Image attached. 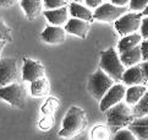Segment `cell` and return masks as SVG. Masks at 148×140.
I'll return each mask as SVG.
<instances>
[{"instance_id": "5", "label": "cell", "mask_w": 148, "mask_h": 140, "mask_svg": "<svg viewBox=\"0 0 148 140\" xmlns=\"http://www.w3.org/2000/svg\"><path fill=\"white\" fill-rule=\"evenodd\" d=\"M26 96H27V91H26L25 86L17 84L16 81L0 87V98L20 110L25 108Z\"/></svg>"}, {"instance_id": "27", "label": "cell", "mask_w": 148, "mask_h": 140, "mask_svg": "<svg viewBox=\"0 0 148 140\" xmlns=\"http://www.w3.org/2000/svg\"><path fill=\"white\" fill-rule=\"evenodd\" d=\"M42 1H43V8H44V10L58 9V8L66 6V5H67L66 0H42Z\"/></svg>"}, {"instance_id": "18", "label": "cell", "mask_w": 148, "mask_h": 140, "mask_svg": "<svg viewBox=\"0 0 148 140\" xmlns=\"http://www.w3.org/2000/svg\"><path fill=\"white\" fill-rule=\"evenodd\" d=\"M120 60L124 64L125 68H129L136 64H140L142 62V54H141V48L140 46H136L131 49L120 53Z\"/></svg>"}, {"instance_id": "12", "label": "cell", "mask_w": 148, "mask_h": 140, "mask_svg": "<svg viewBox=\"0 0 148 140\" xmlns=\"http://www.w3.org/2000/svg\"><path fill=\"white\" fill-rule=\"evenodd\" d=\"M121 80H123V82L125 85H129V86H132V85H145L147 82V80L145 78V74H143V70H142L141 63L136 64V65L129 67L127 69H125Z\"/></svg>"}, {"instance_id": "8", "label": "cell", "mask_w": 148, "mask_h": 140, "mask_svg": "<svg viewBox=\"0 0 148 140\" xmlns=\"http://www.w3.org/2000/svg\"><path fill=\"white\" fill-rule=\"evenodd\" d=\"M18 79L17 58H0V87L6 86Z\"/></svg>"}, {"instance_id": "16", "label": "cell", "mask_w": 148, "mask_h": 140, "mask_svg": "<svg viewBox=\"0 0 148 140\" xmlns=\"http://www.w3.org/2000/svg\"><path fill=\"white\" fill-rule=\"evenodd\" d=\"M20 4L29 21L36 20L43 10V1L42 0H21Z\"/></svg>"}, {"instance_id": "24", "label": "cell", "mask_w": 148, "mask_h": 140, "mask_svg": "<svg viewBox=\"0 0 148 140\" xmlns=\"http://www.w3.org/2000/svg\"><path fill=\"white\" fill-rule=\"evenodd\" d=\"M110 134L112 133H110L108 125H102V124L96 125L91 132L92 139L94 140H107L110 138Z\"/></svg>"}, {"instance_id": "17", "label": "cell", "mask_w": 148, "mask_h": 140, "mask_svg": "<svg viewBox=\"0 0 148 140\" xmlns=\"http://www.w3.org/2000/svg\"><path fill=\"white\" fill-rule=\"evenodd\" d=\"M69 12L71 14L72 17L81 19L84 21H88V22H91V21L94 20L92 10L88 6H84V5H82L78 1H72L70 5H69Z\"/></svg>"}, {"instance_id": "39", "label": "cell", "mask_w": 148, "mask_h": 140, "mask_svg": "<svg viewBox=\"0 0 148 140\" xmlns=\"http://www.w3.org/2000/svg\"><path fill=\"white\" fill-rule=\"evenodd\" d=\"M146 86H147V89H148V81H147V85H146Z\"/></svg>"}, {"instance_id": "14", "label": "cell", "mask_w": 148, "mask_h": 140, "mask_svg": "<svg viewBox=\"0 0 148 140\" xmlns=\"http://www.w3.org/2000/svg\"><path fill=\"white\" fill-rule=\"evenodd\" d=\"M127 128L134 133L136 139L148 140V114L134 118V121L127 125Z\"/></svg>"}, {"instance_id": "2", "label": "cell", "mask_w": 148, "mask_h": 140, "mask_svg": "<svg viewBox=\"0 0 148 140\" xmlns=\"http://www.w3.org/2000/svg\"><path fill=\"white\" fill-rule=\"evenodd\" d=\"M105 117H107L108 128L112 134L118 132L121 128L127 127L135 118L129 105L123 101L105 111Z\"/></svg>"}, {"instance_id": "19", "label": "cell", "mask_w": 148, "mask_h": 140, "mask_svg": "<svg viewBox=\"0 0 148 140\" xmlns=\"http://www.w3.org/2000/svg\"><path fill=\"white\" fill-rule=\"evenodd\" d=\"M147 91V86L145 85H132L125 91V102L129 106H135L138 102L142 96Z\"/></svg>"}, {"instance_id": "23", "label": "cell", "mask_w": 148, "mask_h": 140, "mask_svg": "<svg viewBox=\"0 0 148 140\" xmlns=\"http://www.w3.org/2000/svg\"><path fill=\"white\" fill-rule=\"evenodd\" d=\"M59 106H60L59 100L55 98V97H49L48 100L44 102V105L42 106L40 112L43 113L44 116H53L58 111Z\"/></svg>"}, {"instance_id": "10", "label": "cell", "mask_w": 148, "mask_h": 140, "mask_svg": "<svg viewBox=\"0 0 148 140\" xmlns=\"http://www.w3.org/2000/svg\"><path fill=\"white\" fill-rule=\"evenodd\" d=\"M44 74H45V69L39 62L33 60V59H29V58L23 59V68H22L23 81L32 82L33 80L44 76Z\"/></svg>"}, {"instance_id": "38", "label": "cell", "mask_w": 148, "mask_h": 140, "mask_svg": "<svg viewBox=\"0 0 148 140\" xmlns=\"http://www.w3.org/2000/svg\"><path fill=\"white\" fill-rule=\"evenodd\" d=\"M72 1H78V3H81L82 0H72Z\"/></svg>"}, {"instance_id": "13", "label": "cell", "mask_w": 148, "mask_h": 140, "mask_svg": "<svg viewBox=\"0 0 148 140\" xmlns=\"http://www.w3.org/2000/svg\"><path fill=\"white\" fill-rule=\"evenodd\" d=\"M64 28L67 33L75 35L77 37H80V38L84 40L88 35V31H89V22L88 21L81 20V19L72 17V19L66 21V25H65Z\"/></svg>"}, {"instance_id": "33", "label": "cell", "mask_w": 148, "mask_h": 140, "mask_svg": "<svg viewBox=\"0 0 148 140\" xmlns=\"http://www.w3.org/2000/svg\"><path fill=\"white\" fill-rule=\"evenodd\" d=\"M110 3L114 5H118V6H127L130 0H110Z\"/></svg>"}, {"instance_id": "35", "label": "cell", "mask_w": 148, "mask_h": 140, "mask_svg": "<svg viewBox=\"0 0 148 140\" xmlns=\"http://www.w3.org/2000/svg\"><path fill=\"white\" fill-rule=\"evenodd\" d=\"M141 67H142V70H143V74H145V78L148 81V60L146 62H141Z\"/></svg>"}, {"instance_id": "37", "label": "cell", "mask_w": 148, "mask_h": 140, "mask_svg": "<svg viewBox=\"0 0 148 140\" xmlns=\"http://www.w3.org/2000/svg\"><path fill=\"white\" fill-rule=\"evenodd\" d=\"M5 43H6V41L0 40V58H1V51H3V48L5 47Z\"/></svg>"}, {"instance_id": "1", "label": "cell", "mask_w": 148, "mask_h": 140, "mask_svg": "<svg viewBox=\"0 0 148 140\" xmlns=\"http://www.w3.org/2000/svg\"><path fill=\"white\" fill-rule=\"evenodd\" d=\"M87 127V116L84 110L77 106L69 108L62 121V128L59 132L61 138H73Z\"/></svg>"}, {"instance_id": "32", "label": "cell", "mask_w": 148, "mask_h": 140, "mask_svg": "<svg viewBox=\"0 0 148 140\" xmlns=\"http://www.w3.org/2000/svg\"><path fill=\"white\" fill-rule=\"evenodd\" d=\"M83 1H84V4H86V6L96 9L97 6H99V5L103 3V0H83Z\"/></svg>"}, {"instance_id": "4", "label": "cell", "mask_w": 148, "mask_h": 140, "mask_svg": "<svg viewBox=\"0 0 148 140\" xmlns=\"http://www.w3.org/2000/svg\"><path fill=\"white\" fill-rule=\"evenodd\" d=\"M114 85V80L109 76V75L103 71L102 69H98L97 71H94L88 80V92L91 94L97 101H100L103 98V96L107 94V91Z\"/></svg>"}, {"instance_id": "3", "label": "cell", "mask_w": 148, "mask_h": 140, "mask_svg": "<svg viewBox=\"0 0 148 140\" xmlns=\"http://www.w3.org/2000/svg\"><path fill=\"white\" fill-rule=\"evenodd\" d=\"M99 67L103 71L107 73L114 81H120L121 78H123L125 69H126L120 60L118 52H116V49L113 47L100 53Z\"/></svg>"}, {"instance_id": "6", "label": "cell", "mask_w": 148, "mask_h": 140, "mask_svg": "<svg viewBox=\"0 0 148 140\" xmlns=\"http://www.w3.org/2000/svg\"><path fill=\"white\" fill-rule=\"evenodd\" d=\"M129 10V6H118L112 3H102L94 9L93 11V19L103 22H112V21L118 20L120 16L126 14Z\"/></svg>"}, {"instance_id": "22", "label": "cell", "mask_w": 148, "mask_h": 140, "mask_svg": "<svg viewBox=\"0 0 148 140\" xmlns=\"http://www.w3.org/2000/svg\"><path fill=\"white\" fill-rule=\"evenodd\" d=\"M132 114H134L135 118L148 114V89H147V91L145 92V95L142 96V98L134 106Z\"/></svg>"}, {"instance_id": "21", "label": "cell", "mask_w": 148, "mask_h": 140, "mask_svg": "<svg viewBox=\"0 0 148 140\" xmlns=\"http://www.w3.org/2000/svg\"><path fill=\"white\" fill-rule=\"evenodd\" d=\"M49 91H50L49 81H48V79L44 76H42L37 80H33V81L31 82V94L37 98L44 97V96L49 94Z\"/></svg>"}, {"instance_id": "7", "label": "cell", "mask_w": 148, "mask_h": 140, "mask_svg": "<svg viewBox=\"0 0 148 140\" xmlns=\"http://www.w3.org/2000/svg\"><path fill=\"white\" fill-rule=\"evenodd\" d=\"M142 16L138 12L127 11L123 16H120L118 20H115V28L119 32V35L126 36L130 33H134L140 30Z\"/></svg>"}, {"instance_id": "31", "label": "cell", "mask_w": 148, "mask_h": 140, "mask_svg": "<svg viewBox=\"0 0 148 140\" xmlns=\"http://www.w3.org/2000/svg\"><path fill=\"white\" fill-rule=\"evenodd\" d=\"M141 54H142V62L148 60V40H142L140 43Z\"/></svg>"}, {"instance_id": "36", "label": "cell", "mask_w": 148, "mask_h": 140, "mask_svg": "<svg viewBox=\"0 0 148 140\" xmlns=\"http://www.w3.org/2000/svg\"><path fill=\"white\" fill-rule=\"evenodd\" d=\"M141 16H148V4H147V6L143 9V10H142V11L141 12H138Z\"/></svg>"}, {"instance_id": "25", "label": "cell", "mask_w": 148, "mask_h": 140, "mask_svg": "<svg viewBox=\"0 0 148 140\" xmlns=\"http://www.w3.org/2000/svg\"><path fill=\"white\" fill-rule=\"evenodd\" d=\"M113 135H114L113 137L114 140H135L136 139V137L134 135V133H132L127 127L119 129V130L115 132Z\"/></svg>"}, {"instance_id": "26", "label": "cell", "mask_w": 148, "mask_h": 140, "mask_svg": "<svg viewBox=\"0 0 148 140\" xmlns=\"http://www.w3.org/2000/svg\"><path fill=\"white\" fill-rule=\"evenodd\" d=\"M54 124H55L54 117H53V116H44L39 121L38 127H39V129H42V130L47 132V130H49V129H51L53 127H54Z\"/></svg>"}, {"instance_id": "40", "label": "cell", "mask_w": 148, "mask_h": 140, "mask_svg": "<svg viewBox=\"0 0 148 140\" xmlns=\"http://www.w3.org/2000/svg\"><path fill=\"white\" fill-rule=\"evenodd\" d=\"M66 1H69V0H66Z\"/></svg>"}, {"instance_id": "29", "label": "cell", "mask_w": 148, "mask_h": 140, "mask_svg": "<svg viewBox=\"0 0 148 140\" xmlns=\"http://www.w3.org/2000/svg\"><path fill=\"white\" fill-rule=\"evenodd\" d=\"M0 40L6 41V42L11 41V31L9 30V27L1 20H0Z\"/></svg>"}, {"instance_id": "20", "label": "cell", "mask_w": 148, "mask_h": 140, "mask_svg": "<svg viewBox=\"0 0 148 140\" xmlns=\"http://www.w3.org/2000/svg\"><path fill=\"white\" fill-rule=\"evenodd\" d=\"M142 36L141 33H137V32H134V33H130V35H126V36H123L118 43V51L119 53H123V52H126L134 48L136 46H140V43L142 42Z\"/></svg>"}, {"instance_id": "34", "label": "cell", "mask_w": 148, "mask_h": 140, "mask_svg": "<svg viewBox=\"0 0 148 140\" xmlns=\"http://www.w3.org/2000/svg\"><path fill=\"white\" fill-rule=\"evenodd\" d=\"M16 1L17 0H0V6L9 8V6H11V5H14Z\"/></svg>"}, {"instance_id": "9", "label": "cell", "mask_w": 148, "mask_h": 140, "mask_svg": "<svg viewBox=\"0 0 148 140\" xmlns=\"http://www.w3.org/2000/svg\"><path fill=\"white\" fill-rule=\"evenodd\" d=\"M125 86L121 84H114L112 87H110L107 94L103 96V98L99 101V108L102 112H105L108 108H110L112 106L119 103L124 100L125 97Z\"/></svg>"}, {"instance_id": "15", "label": "cell", "mask_w": 148, "mask_h": 140, "mask_svg": "<svg viewBox=\"0 0 148 140\" xmlns=\"http://www.w3.org/2000/svg\"><path fill=\"white\" fill-rule=\"evenodd\" d=\"M43 15L47 17V20H48V22L50 25L62 26L69 20V9L66 6H61L58 9L44 10Z\"/></svg>"}, {"instance_id": "30", "label": "cell", "mask_w": 148, "mask_h": 140, "mask_svg": "<svg viewBox=\"0 0 148 140\" xmlns=\"http://www.w3.org/2000/svg\"><path fill=\"white\" fill-rule=\"evenodd\" d=\"M141 36L143 40H148V16H142L141 19Z\"/></svg>"}, {"instance_id": "11", "label": "cell", "mask_w": 148, "mask_h": 140, "mask_svg": "<svg viewBox=\"0 0 148 140\" xmlns=\"http://www.w3.org/2000/svg\"><path fill=\"white\" fill-rule=\"evenodd\" d=\"M40 38L48 44H61L66 40V31L60 26L50 25L47 26L44 31L40 33Z\"/></svg>"}, {"instance_id": "28", "label": "cell", "mask_w": 148, "mask_h": 140, "mask_svg": "<svg viewBox=\"0 0 148 140\" xmlns=\"http://www.w3.org/2000/svg\"><path fill=\"white\" fill-rule=\"evenodd\" d=\"M148 4V0H130L129 10L135 12H141Z\"/></svg>"}]
</instances>
